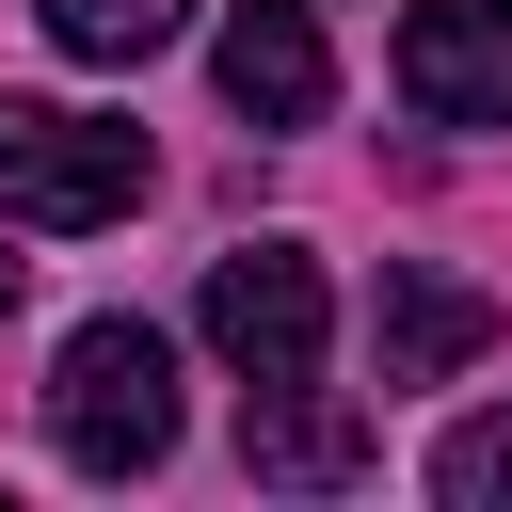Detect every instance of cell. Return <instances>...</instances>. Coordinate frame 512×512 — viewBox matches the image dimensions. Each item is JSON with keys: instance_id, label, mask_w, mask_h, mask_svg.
<instances>
[{"instance_id": "obj_1", "label": "cell", "mask_w": 512, "mask_h": 512, "mask_svg": "<svg viewBox=\"0 0 512 512\" xmlns=\"http://www.w3.org/2000/svg\"><path fill=\"white\" fill-rule=\"evenodd\" d=\"M48 432H64L80 480L176 464V336H160V320H80L64 368H48Z\"/></svg>"}, {"instance_id": "obj_8", "label": "cell", "mask_w": 512, "mask_h": 512, "mask_svg": "<svg viewBox=\"0 0 512 512\" xmlns=\"http://www.w3.org/2000/svg\"><path fill=\"white\" fill-rule=\"evenodd\" d=\"M48 16V48L64 64H144V48H176L192 32V0H32Z\"/></svg>"}, {"instance_id": "obj_6", "label": "cell", "mask_w": 512, "mask_h": 512, "mask_svg": "<svg viewBox=\"0 0 512 512\" xmlns=\"http://www.w3.org/2000/svg\"><path fill=\"white\" fill-rule=\"evenodd\" d=\"M368 352H384V384H448V368H480L496 352V304L464 288V272H384V304H368Z\"/></svg>"}, {"instance_id": "obj_5", "label": "cell", "mask_w": 512, "mask_h": 512, "mask_svg": "<svg viewBox=\"0 0 512 512\" xmlns=\"http://www.w3.org/2000/svg\"><path fill=\"white\" fill-rule=\"evenodd\" d=\"M208 80H224V112H256V128H320V112H336V48H320L304 0H240V16L208 32Z\"/></svg>"}, {"instance_id": "obj_4", "label": "cell", "mask_w": 512, "mask_h": 512, "mask_svg": "<svg viewBox=\"0 0 512 512\" xmlns=\"http://www.w3.org/2000/svg\"><path fill=\"white\" fill-rule=\"evenodd\" d=\"M384 64L432 128H512V0H416Z\"/></svg>"}, {"instance_id": "obj_9", "label": "cell", "mask_w": 512, "mask_h": 512, "mask_svg": "<svg viewBox=\"0 0 512 512\" xmlns=\"http://www.w3.org/2000/svg\"><path fill=\"white\" fill-rule=\"evenodd\" d=\"M432 496H448V512H496V496H512V416H464V432L432 448Z\"/></svg>"}, {"instance_id": "obj_10", "label": "cell", "mask_w": 512, "mask_h": 512, "mask_svg": "<svg viewBox=\"0 0 512 512\" xmlns=\"http://www.w3.org/2000/svg\"><path fill=\"white\" fill-rule=\"evenodd\" d=\"M0 304H16V256H0Z\"/></svg>"}, {"instance_id": "obj_7", "label": "cell", "mask_w": 512, "mask_h": 512, "mask_svg": "<svg viewBox=\"0 0 512 512\" xmlns=\"http://www.w3.org/2000/svg\"><path fill=\"white\" fill-rule=\"evenodd\" d=\"M240 464H256V480H368V416L320 400V368H304V384H256V400H240Z\"/></svg>"}, {"instance_id": "obj_3", "label": "cell", "mask_w": 512, "mask_h": 512, "mask_svg": "<svg viewBox=\"0 0 512 512\" xmlns=\"http://www.w3.org/2000/svg\"><path fill=\"white\" fill-rule=\"evenodd\" d=\"M208 352L240 368V384H304L320 368V336H336V288H320V256L304 240H240V256H208Z\"/></svg>"}, {"instance_id": "obj_2", "label": "cell", "mask_w": 512, "mask_h": 512, "mask_svg": "<svg viewBox=\"0 0 512 512\" xmlns=\"http://www.w3.org/2000/svg\"><path fill=\"white\" fill-rule=\"evenodd\" d=\"M144 128H112V112H64V96H0V224H48V240H80V224H128L144 208Z\"/></svg>"}]
</instances>
